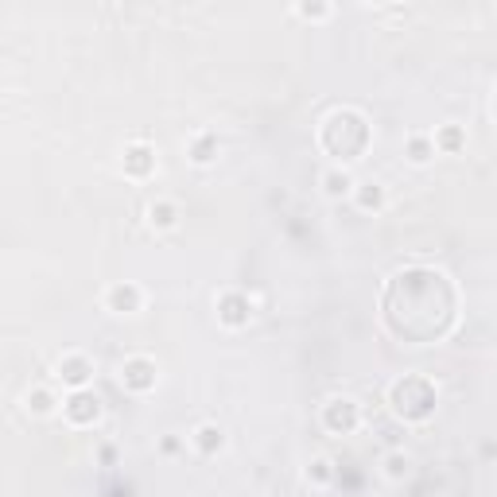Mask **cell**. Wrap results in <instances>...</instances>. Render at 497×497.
Listing matches in <instances>:
<instances>
[{
    "instance_id": "6",
    "label": "cell",
    "mask_w": 497,
    "mask_h": 497,
    "mask_svg": "<svg viewBox=\"0 0 497 497\" xmlns=\"http://www.w3.org/2000/svg\"><path fill=\"white\" fill-rule=\"evenodd\" d=\"M125 167L128 171H132V175H144L148 167H152V152H148V148H128V156H125Z\"/></svg>"
},
{
    "instance_id": "12",
    "label": "cell",
    "mask_w": 497,
    "mask_h": 497,
    "mask_svg": "<svg viewBox=\"0 0 497 497\" xmlns=\"http://www.w3.org/2000/svg\"><path fill=\"white\" fill-rule=\"evenodd\" d=\"M28 400H35V404H31L35 412H51V400H47V392H35V396H28Z\"/></svg>"
},
{
    "instance_id": "13",
    "label": "cell",
    "mask_w": 497,
    "mask_h": 497,
    "mask_svg": "<svg viewBox=\"0 0 497 497\" xmlns=\"http://www.w3.org/2000/svg\"><path fill=\"white\" fill-rule=\"evenodd\" d=\"M412 159H416V164H424V159H428V144H424V140H416V144H412Z\"/></svg>"
},
{
    "instance_id": "5",
    "label": "cell",
    "mask_w": 497,
    "mask_h": 497,
    "mask_svg": "<svg viewBox=\"0 0 497 497\" xmlns=\"http://www.w3.org/2000/svg\"><path fill=\"white\" fill-rule=\"evenodd\" d=\"M109 303H113L117 311H137L140 292H137V288H113V292H109Z\"/></svg>"
},
{
    "instance_id": "7",
    "label": "cell",
    "mask_w": 497,
    "mask_h": 497,
    "mask_svg": "<svg viewBox=\"0 0 497 497\" xmlns=\"http://www.w3.org/2000/svg\"><path fill=\"white\" fill-rule=\"evenodd\" d=\"M59 377H67L70 385H82V381L89 377V365L82 358H70V361H62L59 365Z\"/></svg>"
},
{
    "instance_id": "9",
    "label": "cell",
    "mask_w": 497,
    "mask_h": 497,
    "mask_svg": "<svg viewBox=\"0 0 497 497\" xmlns=\"http://www.w3.org/2000/svg\"><path fill=\"white\" fill-rule=\"evenodd\" d=\"M346 191H350V179L331 171V175H326V195H346Z\"/></svg>"
},
{
    "instance_id": "11",
    "label": "cell",
    "mask_w": 497,
    "mask_h": 497,
    "mask_svg": "<svg viewBox=\"0 0 497 497\" xmlns=\"http://www.w3.org/2000/svg\"><path fill=\"white\" fill-rule=\"evenodd\" d=\"M369 191H361V206H381V186L377 183H365Z\"/></svg>"
},
{
    "instance_id": "1",
    "label": "cell",
    "mask_w": 497,
    "mask_h": 497,
    "mask_svg": "<svg viewBox=\"0 0 497 497\" xmlns=\"http://www.w3.org/2000/svg\"><path fill=\"white\" fill-rule=\"evenodd\" d=\"M101 412V400L94 396V392H74L67 404V416L74 419V424H89V419H98Z\"/></svg>"
},
{
    "instance_id": "3",
    "label": "cell",
    "mask_w": 497,
    "mask_h": 497,
    "mask_svg": "<svg viewBox=\"0 0 497 497\" xmlns=\"http://www.w3.org/2000/svg\"><path fill=\"white\" fill-rule=\"evenodd\" d=\"M156 381V369H152V361H128L125 365V385H132V389H148Z\"/></svg>"
},
{
    "instance_id": "2",
    "label": "cell",
    "mask_w": 497,
    "mask_h": 497,
    "mask_svg": "<svg viewBox=\"0 0 497 497\" xmlns=\"http://www.w3.org/2000/svg\"><path fill=\"white\" fill-rule=\"evenodd\" d=\"M326 424H331L334 431H350L354 424H358V408H354L350 400H334L331 408H326Z\"/></svg>"
},
{
    "instance_id": "8",
    "label": "cell",
    "mask_w": 497,
    "mask_h": 497,
    "mask_svg": "<svg viewBox=\"0 0 497 497\" xmlns=\"http://www.w3.org/2000/svg\"><path fill=\"white\" fill-rule=\"evenodd\" d=\"M198 447H202V451H214V447H222V431H218L214 424H206V428H198Z\"/></svg>"
},
{
    "instance_id": "10",
    "label": "cell",
    "mask_w": 497,
    "mask_h": 497,
    "mask_svg": "<svg viewBox=\"0 0 497 497\" xmlns=\"http://www.w3.org/2000/svg\"><path fill=\"white\" fill-rule=\"evenodd\" d=\"M152 222H159V225H171V222H175V210H171V206H159V210L152 206Z\"/></svg>"
},
{
    "instance_id": "4",
    "label": "cell",
    "mask_w": 497,
    "mask_h": 497,
    "mask_svg": "<svg viewBox=\"0 0 497 497\" xmlns=\"http://www.w3.org/2000/svg\"><path fill=\"white\" fill-rule=\"evenodd\" d=\"M222 319L229 322V326H241V322L249 319V311H245V299H241V295H229V299L222 303Z\"/></svg>"
}]
</instances>
